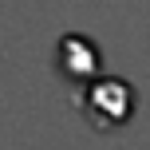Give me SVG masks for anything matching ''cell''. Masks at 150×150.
<instances>
[{
  "label": "cell",
  "mask_w": 150,
  "mask_h": 150,
  "mask_svg": "<svg viewBox=\"0 0 150 150\" xmlns=\"http://www.w3.org/2000/svg\"><path fill=\"white\" fill-rule=\"evenodd\" d=\"M79 111L83 119L91 122L95 130H122L138 111V91L130 87L127 79L119 75H103L99 71L95 79H87L79 87Z\"/></svg>",
  "instance_id": "cell-1"
},
{
  "label": "cell",
  "mask_w": 150,
  "mask_h": 150,
  "mask_svg": "<svg viewBox=\"0 0 150 150\" xmlns=\"http://www.w3.org/2000/svg\"><path fill=\"white\" fill-rule=\"evenodd\" d=\"M55 71H59L63 79H71L75 87H83L87 79H95V75L103 71V52H99V44L91 36H83V32L59 36V44H55Z\"/></svg>",
  "instance_id": "cell-2"
}]
</instances>
